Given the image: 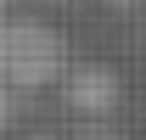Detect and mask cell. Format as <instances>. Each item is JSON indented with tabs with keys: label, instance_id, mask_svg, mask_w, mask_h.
Segmentation results:
<instances>
[{
	"label": "cell",
	"instance_id": "4",
	"mask_svg": "<svg viewBox=\"0 0 146 140\" xmlns=\"http://www.w3.org/2000/svg\"><path fill=\"white\" fill-rule=\"evenodd\" d=\"M34 140H56V135H34Z\"/></svg>",
	"mask_w": 146,
	"mask_h": 140
},
{
	"label": "cell",
	"instance_id": "1",
	"mask_svg": "<svg viewBox=\"0 0 146 140\" xmlns=\"http://www.w3.org/2000/svg\"><path fill=\"white\" fill-rule=\"evenodd\" d=\"M62 67H68V39L51 22H34V17L0 22V84H11L17 95H34L56 84Z\"/></svg>",
	"mask_w": 146,
	"mask_h": 140
},
{
	"label": "cell",
	"instance_id": "2",
	"mask_svg": "<svg viewBox=\"0 0 146 140\" xmlns=\"http://www.w3.org/2000/svg\"><path fill=\"white\" fill-rule=\"evenodd\" d=\"M118 95H124V84H118V73L112 67H62V101L73 106V112H90V118H101V112H112L118 106Z\"/></svg>",
	"mask_w": 146,
	"mask_h": 140
},
{
	"label": "cell",
	"instance_id": "3",
	"mask_svg": "<svg viewBox=\"0 0 146 140\" xmlns=\"http://www.w3.org/2000/svg\"><path fill=\"white\" fill-rule=\"evenodd\" d=\"M17 106H23V95H17L11 84H0V123H11V118H17Z\"/></svg>",
	"mask_w": 146,
	"mask_h": 140
}]
</instances>
